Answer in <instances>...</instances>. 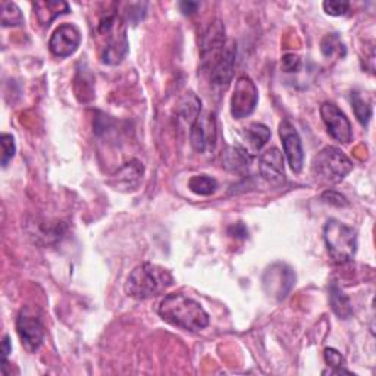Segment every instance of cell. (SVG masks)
I'll return each mask as SVG.
<instances>
[{"instance_id": "obj_14", "label": "cell", "mask_w": 376, "mask_h": 376, "mask_svg": "<svg viewBox=\"0 0 376 376\" xmlns=\"http://www.w3.org/2000/svg\"><path fill=\"white\" fill-rule=\"evenodd\" d=\"M259 172L262 178L272 187H281L285 182L284 156L277 148L262 153L259 159Z\"/></svg>"}, {"instance_id": "obj_9", "label": "cell", "mask_w": 376, "mask_h": 376, "mask_svg": "<svg viewBox=\"0 0 376 376\" xmlns=\"http://www.w3.org/2000/svg\"><path fill=\"white\" fill-rule=\"evenodd\" d=\"M218 138L216 116L212 112H204L197 116L190 128L192 148L197 153L214 150Z\"/></svg>"}, {"instance_id": "obj_27", "label": "cell", "mask_w": 376, "mask_h": 376, "mask_svg": "<svg viewBox=\"0 0 376 376\" xmlns=\"http://www.w3.org/2000/svg\"><path fill=\"white\" fill-rule=\"evenodd\" d=\"M0 143H2V166H8V163L13 159L16 145H15V138L11 134H2L0 137Z\"/></svg>"}, {"instance_id": "obj_20", "label": "cell", "mask_w": 376, "mask_h": 376, "mask_svg": "<svg viewBox=\"0 0 376 376\" xmlns=\"http://www.w3.org/2000/svg\"><path fill=\"white\" fill-rule=\"evenodd\" d=\"M244 137H245L250 148H252V152L258 153V152H260L265 148V144L269 141L270 130L263 123L253 122V123H250L248 127L245 128Z\"/></svg>"}, {"instance_id": "obj_2", "label": "cell", "mask_w": 376, "mask_h": 376, "mask_svg": "<svg viewBox=\"0 0 376 376\" xmlns=\"http://www.w3.org/2000/svg\"><path fill=\"white\" fill-rule=\"evenodd\" d=\"M174 277L168 269L153 263L138 265L125 282L127 296L136 300L157 297L172 287Z\"/></svg>"}, {"instance_id": "obj_15", "label": "cell", "mask_w": 376, "mask_h": 376, "mask_svg": "<svg viewBox=\"0 0 376 376\" xmlns=\"http://www.w3.org/2000/svg\"><path fill=\"white\" fill-rule=\"evenodd\" d=\"M236 55H237L236 43H229L225 46L223 53L211 70V81L215 86L225 89L229 82H231L236 68Z\"/></svg>"}, {"instance_id": "obj_6", "label": "cell", "mask_w": 376, "mask_h": 376, "mask_svg": "<svg viewBox=\"0 0 376 376\" xmlns=\"http://www.w3.org/2000/svg\"><path fill=\"white\" fill-rule=\"evenodd\" d=\"M16 332L21 343L28 353H35L45 340V325L35 307L26 306L16 318Z\"/></svg>"}, {"instance_id": "obj_19", "label": "cell", "mask_w": 376, "mask_h": 376, "mask_svg": "<svg viewBox=\"0 0 376 376\" xmlns=\"http://www.w3.org/2000/svg\"><path fill=\"white\" fill-rule=\"evenodd\" d=\"M329 302L332 311L340 319H348L353 316V306L345 292L337 285V282H332L329 285Z\"/></svg>"}, {"instance_id": "obj_11", "label": "cell", "mask_w": 376, "mask_h": 376, "mask_svg": "<svg viewBox=\"0 0 376 376\" xmlns=\"http://www.w3.org/2000/svg\"><path fill=\"white\" fill-rule=\"evenodd\" d=\"M280 137L291 171L294 174H300L304 165V152L299 131L291 123V121L284 119L280 123Z\"/></svg>"}, {"instance_id": "obj_31", "label": "cell", "mask_w": 376, "mask_h": 376, "mask_svg": "<svg viewBox=\"0 0 376 376\" xmlns=\"http://www.w3.org/2000/svg\"><path fill=\"white\" fill-rule=\"evenodd\" d=\"M200 4L197 2H181L179 4V8H181V12L184 15H193L194 12H197Z\"/></svg>"}, {"instance_id": "obj_32", "label": "cell", "mask_w": 376, "mask_h": 376, "mask_svg": "<svg viewBox=\"0 0 376 376\" xmlns=\"http://www.w3.org/2000/svg\"><path fill=\"white\" fill-rule=\"evenodd\" d=\"M12 351V344H11V338L9 336H5L4 337V341H2V354H4V363H6L8 360V356L9 353Z\"/></svg>"}, {"instance_id": "obj_18", "label": "cell", "mask_w": 376, "mask_h": 376, "mask_svg": "<svg viewBox=\"0 0 376 376\" xmlns=\"http://www.w3.org/2000/svg\"><path fill=\"white\" fill-rule=\"evenodd\" d=\"M252 156L243 148H228L223 153V166L231 172H245L252 165Z\"/></svg>"}, {"instance_id": "obj_4", "label": "cell", "mask_w": 376, "mask_h": 376, "mask_svg": "<svg viewBox=\"0 0 376 376\" xmlns=\"http://www.w3.org/2000/svg\"><path fill=\"white\" fill-rule=\"evenodd\" d=\"M99 35L104 38L101 62L108 65H116L128 52L127 30L123 27L122 19L116 15H108L100 19L97 27Z\"/></svg>"}, {"instance_id": "obj_1", "label": "cell", "mask_w": 376, "mask_h": 376, "mask_svg": "<svg viewBox=\"0 0 376 376\" xmlns=\"http://www.w3.org/2000/svg\"><path fill=\"white\" fill-rule=\"evenodd\" d=\"M159 315L165 322L188 332H199L211 321L200 303L181 292L165 296L159 304Z\"/></svg>"}, {"instance_id": "obj_21", "label": "cell", "mask_w": 376, "mask_h": 376, "mask_svg": "<svg viewBox=\"0 0 376 376\" xmlns=\"http://www.w3.org/2000/svg\"><path fill=\"white\" fill-rule=\"evenodd\" d=\"M178 112L184 118V121L190 123V127H192L193 122L201 114V101H200V99L194 93H187L179 101Z\"/></svg>"}, {"instance_id": "obj_22", "label": "cell", "mask_w": 376, "mask_h": 376, "mask_svg": "<svg viewBox=\"0 0 376 376\" xmlns=\"http://www.w3.org/2000/svg\"><path fill=\"white\" fill-rule=\"evenodd\" d=\"M188 188L197 196H212L216 192L218 182L209 175H194L188 181Z\"/></svg>"}, {"instance_id": "obj_5", "label": "cell", "mask_w": 376, "mask_h": 376, "mask_svg": "<svg viewBox=\"0 0 376 376\" xmlns=\"http://www.w3.org/2000/svg\"><path fill=\"white\" fill-rule=\"evenodd\" d=\"M353 171V162L337 148L328 145L311 162V172L319 181L338 184Z\"/></svg>"}, {"instance_id": "obj_7", "label": "cell", "mask_w": 376, "mask_h": 376, "mask_svg": "<svg viewBox=\"0 0 376 376\" xmlns=\"http://www.w3.org/2000/svg\"><path fill=\"white\" fill-rule=\"evenodd\" d=\"M262 282L267 296L282 300L289 294L292 287H294L296 274L285 263H274L265 270Z\"/></svg>"}, {"instance_id": "obj_16", "label": "cell", "mask_w": 376, "mask_h": 376, "mask_svg": "<svg viewBox=\"0 0 376 376\" xmlns=\"http://www.w3.org/2000/svg\"><path fill=\"white\" fill-rule=\"evenodd\" d=\"M34 13L41 26H50V23L70 12V5L67 2H57V0H43L33 5Z\"/></svg>"}, {"instance_id": "obj_24", "label": "cell", "mask_w": 376, "mask_h": 376, "mask_svg": "<svg viewBox=\"0 0 376 376\" xmlns=\"http://www.w3.org/2000/svg\"><path fill=\"white\" fill-rule=\"evenodd\" d=\"M321 50L325 57L332 56H345V46L338 37V34H328L321 41Z\"/></svg>"}, {"instance_id": "obj_13", "label": "cell", "mask_w": 376, "mask_h": 376, "mask_svg": "<svg viewBox=\"0 0 376 376\" xmlns=\"http://www.w3.org/2000/svg\"><path fill=\"white\" fill-rule=\"evenodd\" d=\"M225 27L221 21H216L204 33L201 40V60L206 68H211L225 50Z\"/></svg>"}, {"instance_id": "obj_30", "label": "cell", "mask_w": 376, "mask_h": 376, "mask_svg": "<svg viewBox=\"0 0 376 376\" xmlns=\"http://www.w3.org/2000/svg\"><path fill=\"white\" fill-rule=\"evenodd\" d=\"M322 200L328 204H332V206H337V207H344V206H348V200L337 193V192H333V190H328L322 194Z\"/></svg>"}, {"instance_id": "obj_8", "label": "cell", "mask_w": 376, "mask_h": 376, "mask_svg": "<svg viewBox=\"0 0 376 376\" xmlns=\"http://www.w3.org/2000/svg\"><path fill=\"white\" fill-rule=\"evenodd\" d=\"M259 93L252 78L245 75L236 81L234 93L231 97V115L236 119H243L252 115L258 106Z\"/></svg>"}, {"instance_id": "obj_17", "label": "cell", "mask_w": 376, "mask_h": 376, "mask_svg": "<svg viewBox=\"0 0 376 376\" xmlns=\"http://www.w3.org/2000/svg\"><path fill=\"white\" fill-rule=\"evenodd\" d=\"M143 165L138 160H131L119 170L116 175V187H119V190H136L143 179Z\"/></svg>"}, {"instance_id": "obj_25", "label": "cell", "mask_w": 376, "mask_h": 376, "mask_svg": "<svg viewBox=\"0 0 376 376\" xmlns=\"http://www.w3.org/2000/svg\"><path fill=\"white\" fill-rule=\"evenodd\" d=\"M351 104H353V111H354V115H356L358 121L362 125H367L370 118H372L370 104L366 100H363V97L358 92L351 93Z\"/></svg>"}, {"instance_id": "obj_3", "label": "cell", "mask_w": 376, "mask_h": 376, "mask_svg": "<svg viewBox=\"0 0 376 376\" xmlns=\"http://www.w3.org/2000/svg\"><path fill=\"white\" fill-rule=\"evenodd\" d=\"M324 240L333 263L345 265L358 252V236L353 228L337 219H329L324 226Z\"/></svg>"}, {"instance_id": "obj_26", "label": "cell", "mask_w": 376, "mask_h": 376, "mask_svg": "<svg viewBox=\"0 0 376 376\" xmlns=\"http://www.w3.org/2000/svg\"><path fill=\"white\" fill-rule=\"evenodd\" d=\"M325 360L328 363V366L331 367L329 370H325L324 373H329V375H340V373H351L350 370H347L345 366V360L343 358V354L340 351H337L336 348H326L325 350Z\"/></svg>"}, {"instance_id": "obj_29", "label": "cell", "mask_w": 376, "mask_h": 376, "mask_svg": "<svg viewBox=\"0 0 376 376\" xmlns=\"http://www.w3.org/2000/svg\"><path fill=\"white\" fill-rule=\"evenodd\" d=\"M281 67L285 72H297L302 67V59L299 55H294V53L284 55L281 60Z\"/></svg>"}, {"instance_id": "obj_28", "label": "cell", "mask_w": 376, "mask_h": 376, "mask_svg": "<svg viewBox=\"0 0 376 376\" xmlns=\"http://www.w3.org/2000/svg\"><path fill=\"white\" fill-rule=\"evenodd\" d=\"M322 6L324 11L331 16H343L350 9V4L344 2V0H326Z\"/></svg>"}, {"instance_id": "obj_12", "label": "cell", "mask_w": 376, "mask_h": 376, "mask_svg": "<svg viewBox=\"0 0 376 376\" xmlns=\"http://www.w3.org/2000/svg\"><path fill=\"white\" fill-rule=\"evenodd\" d=\"M81 43V33L74 24L59 26L49 41V49L56 57H68L74 55Z\"/></svg>"}, {"instance_id": "obj_10", "label": "cell", "mask_w": 376, "mask_h": 376, "mask_svg": "<svg viewBox=\"0 0 376 376\" xmlns=\"http://www.w3.org/2000/svg\"><path fill=\"white\" fill-rule=\"evenodd\" d=\"M321 116L329 136L343 144H348L353 140V128L347 115L331 101H325L321 106Z\"/></svg>"}, {"instance_id": "obj_23", "label": "cell", "mask_w": 376, "mask_h": 376, "mask_svg": "<svg viewBox=\"0 0 376 376\" xmlns=\"http://www.w3.org/2000/svg\"><path fill=\"white\" fill-rule=\"evenodd\" d=\"M4 27H18L24 24V15L19 6L13 2H2V16H0Z\"/></svg>"}]
</instances>
